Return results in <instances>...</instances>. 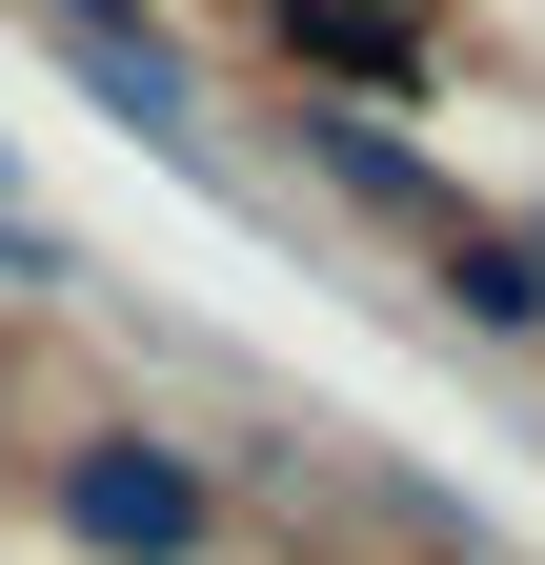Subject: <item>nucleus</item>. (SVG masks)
I'll list each match as a JSON object with an SVG mask.
<instances>
[{
    "label": "nucleus",
    "mask_w": 545,
    "mask_h": 565,
    "mask_svg": "<svg viewBox=\"0 0 545 565\" xmlns=\"http://www.w3.org/2000/svg\"><path fill=\"white\" fill-rule=\"evenodd\" d=\"M61 525L121 545V565H202V545H223V484L162 465V445H82V465H61Z\"/></svg>",
    "instance_id": "1"
},
{
    "label": "nucleus",
    "mask_w": 545,
    "mask_h": 565,
    "mask_svg": "<svg viewBox=\"0 0 545 565\" xmlns=\"http://www.w3.org/2000/svg\"><path fill=\"white\" fill-rule=\"evenodd\" d=\"M41 41L82 61V82H101L121 121H142V141H202V82H182V41H142L121 0H41Z\"/></svg>",
    "instance_id": "2"
},
{
    "label": "nucleus",
    "mask_w": 545,
    "mask_h": 565,
    "mask_svg": "<svg viewBox=\"0 0 545 565\" xmlns=\"http://www.w3.org/2000/svg\"><path fill=\"white\" fill-rule=\"evenodd\" d=\"M445 282H464V323H545V263L485 243V223H445Z\"/></svg>",
    "instance_id": "3"
},
{
    "label": "nucleus",
    "mask_w": 545,
    "mask_h": 565,
    "mask_svg": "<svg viewBox=\"0 0 545 565\" xmlns=\"http://www.w3.org/2000/svg\"><path fill=\"white\" fill-rule=\"evenodd\" d=\"M525 263H545V243H525Z\"/></svg>",
    "instance_id": "4"
}]
</instances>
